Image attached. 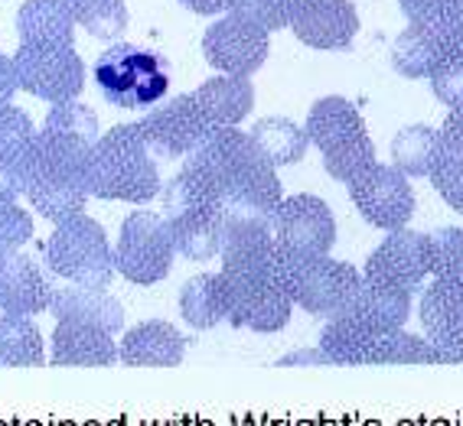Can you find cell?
<instances>
[{
    "label": "cell",
    "instance_id": "cell-17",
    "mask_svg": "<svg viewBox=\"0 0 463 426\" xmlns=\"http://www.w3.org/2000/svg\"><path fill=\"white\" fill-rule=\"evenodd\" d=\"M418 320H421L424 338L438 348L440 361L460 365L463 352V283L460 280L438 277L428 283L418 303Z\"/></svg>",
    "mask_w": 463,
    "mask_h": 426
},
{
    "label": "cell",
    "instance_id": "cell-28",
    "mask_svg": "<svg viewBox=\"0 0 463 426\" xmlns=\"http://www.w3.org/2000/svg\"><path fill=\"white\" fill-rule=\"evenodd\" d=\"M180 316L193 329H213L225 320V293L219 273H196L183 283Z\"/></svg>",
    "mask_w": 463,
    "mask_h": 426
},
{
    "label": "cell",
    "instance_id": "cell-32",
    "mask_svg": "<svg viewBox=\"0 0 463 426\" xmlns=\"http://www.w3.org/2000/svg\"><path fill=\"white\" fill-rule=\"evenodd\" d=\"M430 273L463 283V228H434L428 235Z\"/></svg>",
    "mask_w": 463,
    "mask_h": 426
},
{
    "label": "cell",
    "instance_id": "cell-10",
    "mask_svg": "<svg viewBox=\"0 0 463 426\" xmlns=\"http://www.w3.org/2000/svg\"><path fill=\"white\" fill-rule=\"evenodd\" d=\"M14 69L17 82L26 95L52 105L72 101L85 88V62L75 46H59V42H20L14 52Z\"/></svg>",
    "mask_w": 463,
    "mask_h": 426
},
{
    "label": "cell",
    "instance_id": "cell-38",
    "mask_svg": "<svg viewBox=\"0 0 463 426\" xmlns=\"http://www.w3.org/2000/svg\"><path fill=\"white\" fill-rule=\"evenodd\" d=\"M398 7H402V14L408 17V23L434 26V23H440V20L460 14L463 4L460 0H398Z\"/></svg>",
    "mask_w": 463,
    "mask_h": 426
},
{
    "label": "cell",
    "instance_id": "cell-46",
    "mask_svg": "<svg viewBox=\"0 0 463 426\" xmlns=\"http://www.w3.org/2000/svg\"><path fill=\"white\" fill-rule=\"evenodd\" d=\"M460 361H463V352H460Z\"/></svg>",
    "mask_w": 463,
    "mask_h": 426
},
{
    "label": "cell",
    "instance_id": "cell-29",
    "mask_svg": "<svg viewBox=\"0 0 463 426\" xmlns=\"http://www.w3.org/2000/svg\"><path fill=\"white\" fill-rule=\"evenodd\" d=\"M170 231H174L176 255L186 261H209L219 257V245H222V215L219 212H196L174 218Z\"/></svg>",
    "mask_w": 463,
    "mask_h": 426
},
{
    "label": "cell",
    "instance_id": "cell-45",
    "mask_svg": "<svg viewBox=\"0 0 463 426\" xmlns=\"http://www.w3.org/2000/svg\"><path fill=\"white\" fill-rule=\"evenodd\" d=\"M14 255V251H4V247H0V267H4V264H7V257Z\"/></svg>",
    "mask_w": 463,
    "mask_h": 426
},
{
    "label": "cell",
    "instance_id": "cell-6",
    "mask_svg": "<svg viewBox=\"0 0 463 426\" xmlns=\"http://www.w3.org/2000/svg\"><path fill=\"white\" fill-rule=\"evenodd\" d=\"M91 75L105 101L115 107H154L170 91V62L134 42H111Z\"/></svg>",
    "mask_w": 463,
    "mask_h": 426
},
{
    "label": "cell",
    "instance_id": "cell-22",
    "mask_svg": "<svg viewBox=\"0 0 463 426\" xmlns=\"http://www.w3.org/2000/svg\"><path fill=\"white\" fill-rule=\"evenodd\" d=\"M118 361V345L111 332L85 322L59 320L52 332V365H82V368H108Z\"/></svg>",
    "mask_w": 463,
    "mask_h": 426
},
{
    "label": "cell",
    "instance_id": "cell-13",
    "mask_svg": "<svg viewBox=\"0 0 463 426\" xmlns=\"http://www.w3.org/2000/svg\"><path fill=\"white\" fill-rule=\"evenodd\" d=\"M268 36L271 33L265 26L229 10L225 17L209 23L203 36V59L225 75H251L268 62V52H271Z\"/></svg>",
    "mask_w": 463,
    "mask_h": 426
},
{
    "label": "cell",
    "instance_id": "cell-11",
    "mask_svg": "<svg viewBox=\"0 0 463 426\" xmlns=\"http://www.w3.org/2000/svg\"><path fill=\"white\" fill-rule=\"evenodd\" d=\"M271 235L278 255L288 261H307V257L330 255L336 241V218L330 205L317 196H288L278 202L271 215Z\"/></svg>",
    "mask_w": 463,
    "mask_h": 426
},
{
    "label": "cell",
    "instance_id": "cell-25",
    "mask_svg": "<svg viewBox=\"0 0 463 426\" xmlns=\"http://www.w3.org/2000/svg\"><path fill=\"white\" fill-rule=\"evenodd\" d=\"M440 156V131H434L430 124H408L392 137V166H398L405 176H430Z\"/></svg>",
    "mask_w": 463,
    "mask_h": 426
},
{
    "label": "cell",
    "instance_id": "cell-15",
    "mask_svg": "<svg viewBox=\"0 0 463 426\" xmlns=\"http://www.w3.org/2000/svg\"><path fill=\"white\" fill-rule=\"evenodd\" d=\"M428 273H430L428 235L395 228V231H389V238L369 255L363 277L369 280V283L405 290V293L414 296Z\"/></svg>",
    "mask_w": 463,
    "mask_h": 426
},
{
    "label": "cell",
    "instance_id": "cell-21",
    "mask_svg": "<svg viewBox=\"0 0 463 426\" xmlns=\"http://www.w3.org/2000/svg\"><path fill=\"white\" fill-rule=\"evenodd\" d=\"M46 312H52L56 320L99 326L105 332H111V336H118L121 326H125V306L118 303L105 287H79V283H72V287L52 290Z\"/></svg>",
    "mask_w": 463,
    "mask_h": 426
},
{
    "label": "cell",
    "instance_id": "cell-33",
    "mask_svg": "<svg viewBox=\"0 0 463 426\" xmlns=\"http://www.w3.org/2000/svg\"><path fill=\"white\" fill-rule=\"evenodd\" d=\"M33 117L17 105H0V160H20L33 144Z\"/></svg>",
    "mask_w": 463,
    "mask_h": 426
},
{
    "label": "cell",
    "instance_id": "cell-2",
    "mask_svg": "<svg viewBox=\"0 0 463 426\" xmlns=\"http://www.w3.org/2000/svg\"><path fill=\"white\" fill-rule=\"evenodd\" d=\"M219 202V212L274 215L284 199L278 166L261 153L251 134L239 127H213L190 153L183 156Z\"/></svg>",
    "mask_w": 463,
    "mask_h": 426
},
{
    "label": "cell",
    "instance_id": "cell-4",
    "mask_svg": "<svg viewBox=\"0 0 463 426\" xmlns=\"http://www.w3.org/2000/svg\"><path fill=\"white\" fill-rule=\"evenodd\" d=\"M225 293V322L232 329H251L261 336L288 329L294 300L281 277V255L258 267H222L219 271Z\"/></svg>",
    "mask_w": 463,
    "mask_h": 426
},
{
    "label": "cell",
    "instance_id": "cell-18",
    "mask_svg": "<svg viewBox=\"0 0 463 426\" xmlns=\"http://www.w3.org/2000/svg\"><path fill=\"white\" fill-rule=\"evenodd\" d=\"M183 358H186V338L180 336V329L164 320L134 326L118 345V361L128 368H176Z\"/></svg>",
    "mask_w": 463,
    "mask_h": 426
},
{
    "label": "cell",
    "instance_id": "cell-8",
    "mask_svg": "<svg viewBox=\"0 0 463 426\" xmlns=\"http://www.w3.org/2000/svg\"><path fill=\"white\" fill-rule=\"evenodd\" d=\"M281 277L294 306L307 310L310 316L333 320L363 283V273L349 261L336 257H307V261H288L281 257Z\"/></svg>",
    "mask_w": 463,
    "mask_h": 426
},
{
    "label": "cell",
    "instance_id": "cell-31",
    "mask_svg": "<svg viewBox=\"0 0 463 426\" xmlns=\"http://www.w3.org/2000/svg\"><path fill=\"white\" fill-rule=\"evenodd\" d=\"M72 10V20L85 33L101 42H111L128 30L125 0H66Z\"/></svg>",
    "mask_w": 463,
    "mask_h": 426
},
{
    "label": "cell",
    "instance_id": "cell-39",
    "mask_svg": "<svg viewBox=\"0 0 463 426\" xmlns=\"http://www.w3.org/2000/svg\"><path fill=\"white\" fill-rule=\"evenodd\" d=\"M434 30H438L440 46H444V59L447 56H463V10L460 14H454V17L434 23Z\"/></svg>",
    "mask_w": 463,
    "mask_h": 426
},
{
    "label": "cell",
    "instance_id": "cell-14",
    "mask_svg": "<svg viewBox=\"0 0 463 426\" xmlns=\"http://www.w3.org/2000/svg\"><path fill=\"white\" fill-rule=\"evenodd\" d=\"M137 131H141L144 144L157 163H174V160H183L190 153L213 127L199 115L193 95H176V98L154 107L150 115H144L137 121Z\"/></svg>",
    "mask_w": 463,
    "mask_h": 426
},
{
    "label": "cell",
    "instance_id": "cell-1",
    "mask_svg": "<svg viewBox=\"0 0 463 426\" xmlns=\"http://www.w3.org/2000/svg\"><path fill=\"white\" fill-rule=\"evenodd\" d=\"M99 137V115L72 98L50 107L33 144L20 156L26 202L52 225L85 212L89 202L85 163Z\"/></svg>",
    "mask_w": 463,
    "mask_h": 426
},
{
    "label": "cell",
    "instance_id": "cell-19",
    "mask_svg": "<svg viewBox=\"0 0 463 426\" xmlns=\"http://www.w3.org/2000/svg\"><path fill=\"white\" fill-rule=\"evenodd\" d=\"M50 300L52 283L46 271L24 251H14L7 264L0 267V310L36 316V312L50 310Z\"/></svg>",
    "mask_w": 463,
    "mask_h": 426
},
{
    "label": "cell",
    "instance_id": "cell-37",
    "mask_svg": "<svg viewBox=\"0 0 463 426\" xmlns=\"http://www.w3.org/2000/svg\"><path fill=\"white\" fill-rule=\"evenodd\" d=\"M229 10L255 20L258 26H265L268 33H274V30H284V26H288L290 0H232Z\"/></svg>",
    "mask_w": 463,
    "mask_h": 426
},
{
    "label": "cell",
    "instance_id": "cell-12",
    "mask_svg": "<svg viewBox=\"0 0 463 426\" xmlns=\"http://www.w3.org/2000/svg\"><path fill=\"white\" fill-rule=\"evenodd\" d=\"M349 199L373 228H405L414 215V189L408 176L392 163H373L356 180L346 182Z\"/></svg>",
    "mask_w": 463,
    "mask_h": 426
},
{
    "label": "cell",
    "instance_id": "cell-34",
    "mask_svg": "<svg viewBox=\"0 0 463 426\" xmlns=\"http://www.w3.org/2000/svg\"><path fill=\"white\" fill-rule=\"evenodd\" d=\"M430 186L444 199V205H450L457 215H463V156L444 153L440 163L430 170Z\"/></svg>",
    "mask_w": 463,
    "mask_h": 426
},
{
    "label": "cell",
    "instance_id": "cell-16",
    "mask_svg": "<svg viewBox=\"0 0 463 426\" xmlns=\"http://www.w3.org/2000/svg\"><path fill=\"white\" fill-rule=\"evenodd\" d=\"M288 26L310 50L339 52L356 40L359 14L349 0H290Z\"/></svg>",
    "mask_w": 463,
    "mask_h": 426
},
{
    "label": "cell",
    "instance_id": "cell-3",
    "mask_svg": "<svg viewBox=\"0 0 463 426\" xmlns=\"http://www.w3.org/2000/svg\"><path fill=\"white\" fill-rule=\"evenodd\" d=\"M89 196L105 202L144 205L160 192V163L144 144L137 121L118 124L91 147L85 163Z\"/></svg>",
    "mask_w": 463,
    "mask_h": 426
},
{
    "label": "cell",
    "instance_id": "cell-24",
    "mask_svg": "<svg viewBox=\"0 0 463 426\" xmlns=\"http://www.w3.org/2000/svg\"><path fill=\"white\" fill-rule=\"evenodd\" d=\"M444 62V46L434 26L411 23L392 46V69L405 79H428Z\"/></svg>",
    "mask_w": 463,
    "mask_h": 426
},
{
    "label": "cell",
    "instance_id": "cell-26",
    "mask_svg": "<svg viewBox=\"0 0 463 426\" xmlns=\"http://www.w3.org/2000/svg\"><path fill=\"white\" fill-rule=\"evenodd\" d=\"M0 365L10 368H40L46 365L43 332L33 316L24 312H4L0 316Z\"/></svg>",
    "mask_w": 463,
    "mask_h": 426
},
{
    "label": "cell",
    "instance_id": "cell-43",
    "mask_svg": "<svg viewBox=\"0 0 463 426\" xmlns=\"http://www.w3.org/2000/svg\"><path fill=\"white\" fill-rule=\"evenodd\" d=\"M180 4L199 17H219V14H229L232 7V0H180Z\"/></svg>",
    "mask_w": 463,
    "mask_h": 426
},
{
    "label": "cell",
    "instance_id": "cell-7",
    "mask_svg": "<svg viewBox=\"0 0 463 426\" xmlns=\"http://www.w3.org/2000/svg\"><path fill=\"white\" fill-rule=\"evenodd\" d=\"M46 267L69 283L108 290L115 273V251L108 245L105 228L82 212L56 225L46 241Z\"/></svg>",
    "mask_w": 463,
    "mask_h": 426
},
{
    "label": "cell",
    "instance_id": "cell-20",
    "mask_svg": "<svg viewBox=\"0 0 463 426\" xmlns=\"http://www.w3.org/2000/svg\"><path fill=\"white\" fill-rule=\"evenodd\" d=\"M190 95L209 127H239L255 105V85L249 75H215Z\"/></svg>",
    "mask_w": 463,
    "mask_h": 426
},
{
    "label": "cell",
    "instance_id": "cell-36",
    "mask_svg": "<svg viewBox=\"0 0 463 426\" xmlns=\"http://www.w3.org/2000/svg\"><path fill=\"white\" fill-rule=\"evenodd\" d=\"M428 79H430V88H434V98L444 107L463 105V56H447Z\"/></svg>",
    "mask_w": 463,
    "mask_h": 426
},
{
    "label": "cell",
    "instance_id": "cell-42",
    "mask_svg": "<svg viewBox=\"0 0 463 426\" xmlns=\"http://www.w3.org/2000/svg\"><path fill=\"white\" fill-rule=\"evenodd\" d=\"M17 69H14V59L0 52V105H7L14 95H17Z\"/></svg>",
    "mask_w": 463,
    "mask_h": 426
},
{
    "label": "cell",
    "instance_id": "cell-35",
    "mask_svg": "<svg viewBox=\"0 0 463 426\" xmlns=\"http://www.w3.org/2000/svg\"><path fill=\"white\" fill-rule=\"evenodd\" d=\"M33 238V218L24 205L0 199V247L4 251H20L26 241Z\"/></svg>",
    "mask_w": 463,
    "mask_h": 426
},
{
    "label": "cell",
    "instance_id": "cell-40",
    "mask_svg": "<svg viewBox=\"0 0 463 426\" xmlns=\"http://www.w3.org/2000/svg\"><path fill=\"white\" fill-rule=\"evenodd\" d=\"M440 144H444V153L463 156V105L450 107V115L444 117V127H440Z\"/></svg>",
    "mask_w": 463,
    "mask_h": 426
},
{
    "label": "cell",
    "instance_id": "cell-9",
    "mask_svg": "<svg viewBox=\"0 0 463 426\" xmlns=\"http://www.w3.org/2000/svg\"><path fill=\"white\" fill-rule=\"evenodd\" d=\"M176 257L174 231L164 215L131 212L115 245V271L137 287H154L170 273Z\"/></svg>",
    "mask_w": 463,
    "mask_h": 426
},
{
    "label": "cell",
    "instance_id": "cell-44",
    "mask_svg": "<svg viewBox=\"0 0 463 426\" xmlns=\"http://www.w3.org/2000/svg\"><path fill=\"white\" fill-rule=\"evenodd\" d=\"M278 365H281V368H288V365H333V361H330V355L323 352V348H307V352L284 355Z\"/></svg>",
    "mask_w": 463,
    "mask_h": 426
},
{
    "label": "cell",
    "instance_id": "cell-23",
    "mask_svg": "<svg viewBox=\"0 0 463 426\" xmlns=\"http://www.w3.org/2000/svg\"><path fill=\"white\" fill-rule=\"evenodd\" d=\"M20 42H59L75 46V20L66 0H26L17 10Z\"/></svg>",
    "mask_w": 463,
    "mask_h": 426
},
{
    "label": "cell",
    "instance_id": "cell-41",
    "mask_svg": "<svg viewBox=\"0 0 463 426\" xmlns=\"http://www.w3.org/2000/svg\"><path fill=\"white\" fill-rule=\"evenodd\" d=\"M24 196V166L20 160H0V199L17 202Z\"/></svg>",
    "mask_w": 463,
    "mask_h": 426
},
{
    "label": "cell",
    "instance_id": "cell-27",
    "mask_svg": "<svg viewBox=\"0 0 463 426\" xmlns=\"http://www.w3.org/2000/svg\"><path fill=\"white\" fill-rule=\"evenodd\" d=\"M251 140H255L261 153L271 160L274 166H294L307 156L310 137L304 127L290 121V117H261L251 127Z\"/></svg>",
    "mask_w": 463,
    "mask_h": 426
},
{
    "label": "cell",
    "instance_id": "cell-30",
    "mask_svg": "<svg viewBox=\"0 0 463 426\" xmlns=\"http://www.w3.org/2000/svg\"><path fill=\"white\" fill-rule=\"evenodd\" d=\"M363 365H440V355L428 338L411 336L402 326L373 338L363 352Z\"/></svg>",
    "mask_w": 463,
    "mask_h": 426
},
{
    "label": "cell",
    "instance_id": "cell-5",
    "mask_svg": "<svg viewBox=\"0 0 463 426\" xmlns=\"http://www.w3.org/2000/svg\"><path fill=\"white\" fill-rule=\"evenodd\" d=\"M307 137L323 153V166L333 180L353 182L375 163V144L365 131L359 107L343 95L314 101L307 115Z\"/></svg>",
    "mask_w": 463,
    "mask_h": 426
}]
</instances>
